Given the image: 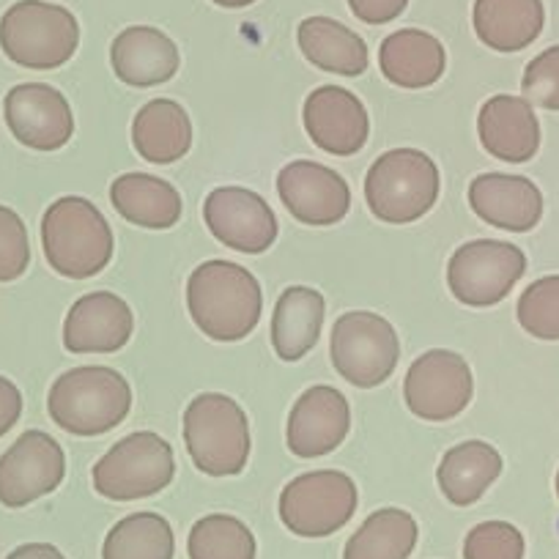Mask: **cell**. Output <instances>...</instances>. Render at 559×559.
Returning <instances> with one entry per match:
<instances>
[{
    "label": "cell",
    "mask_w": 559,
    "mask_h": 559,
    "mask_svg": "<svg viewBox=\"0 0 559 559\" xmlns=\"http://www.w3.org/2000/svg\"><path fill=\"white\" fill-rule=\"evenodd\" d=\"M187 308L203 335L217 343H236L261 321L263 294L250 269L214 258L187 280Z\"/></svg>",
    "instance_id": "1"
},
{
    "label": "cell",
    "mask_w": 559,
    "mask_h": 559,
    "mask_svg": "<svg viewBox=\"0 0 559 559\" xmlns=\"http://www.w3.org/2000/svg\"><path fill=\"white\" fill-rule=\"evenodd\" d=\"M132 386L118 370L83 365L58 376L47 395V412L72 437H102L127 419Z\"/></svg>",
    "instance_id": "2"
},
{
    "label": "cell",
    "mask_w": 559,
    "mask_h": 559,
    "mask_svg": "<svg viewBox=\"0 0 559 559\" xmlns=\"http://www.w3.org/2000/svg\"><path fill=\"white\" fill-rule=\"evenodd\" d=\"M41 247L61 277H96L112 258L110 223L88 198H58L41 219Z\"/></svg>",
    "instance_id": "3"
},
{
    "label": "cell",
    "mask_w": 559,
    "mask_h": 559,
    "mask_svg": "<svg viewBox=\"0 0 559 559\" xmlns=\"http://www.w3.org/2000/svg\"><path fill=\"white\" fill-rule=\"evenodd\" d=\"M442 176L437 163L417 148L381 154L365 179V201L381 223L406 225L426 217L439 201Z\"/></svg>",
    "instance_id": "4"
},
{
    "label": "cell",
    "mask_w": 559,
    "mask_h": 559,
    "mask_svg": "<svg viewBox=\"0 0 559 559\" xmlns=\"http://www.w3.org/2000/svg\"><path fill=\"white\" fill-rule=\"evenodd\" d=\"M185 444L203 475L234 477L250 459V423L234 397L203 392L185 412Z\"/></svg>",
    "instance_id": "5"
},
{
    "label": "cell",
    "mask_w": 559,
    "mask_h": 559,
    "mask_svg": "<svg viewBox=\"0 0 559 559\" xmlns=\"http://www.w3.org/2000/svg\"><path fill=\"white\" fill-rule=\"evenodd\" d=\"M80 47V25L69 9L47 0H17L0 17V50L25 69H58Z\"/></svg>",
    "instance_id": "6"
},
{
    "label": "cell",
    "mask_w": 559,
    "mask_h": 559,
    "mask_svg": "<svg viewBox=\"0 0 559 559\" xmlns=\"http://www.w3.org/2000/svg\"><path fill=\"white\" fill-rule=\"evenodd\" d=\"M174 448L159 433L138 431L112 444L94 466V488L110 502H134L174 483Z\"/></svg>",
    "instance_id": "7"
},
{
    "label": "cell",
    "mask_w": 559,
    "mask_h": 559,
    "mask_svg": "<svg viewBox=\"0 0 559 559\" xmlns=\"http://www.w3.org/2000/svg\"><path fill=\"white\" fill-rule=\"evenodd\" d=\"M332 365L348 384L373 390L384 384L401 359L397 332L384 316L370 310H352L332 326Z\"/></svg>",
    "instance_id": "8"
},
{
    "label": "cell",
    "mask_w": 559,
    "mask_h": 559,
    "mask_svg": "<svg viewBox=\"0 0 559 559\" xmlns=\"http://www.w3.org/2000/svg\"><path fill=\"white\" fill-rule=\"evenodd\" d=\"M357 502V486L346 472H308L280 493V521L299 537H326L352 521Z\"/></svg>",
    "instance_id": "9"
},
{
    "label": "cell",
    "mask_w": 559,
    "mask_h": 559,
    "mask_svg": "<svg viewBox=\"0 0 559 559\" xmlns=\"http://www.w3.org/2000/svg\"><path fill=\"white\" fill-rule=\"evenodd\" d=\"M526 255L521 247L499 239L466 241L448 263V286L466 308H493L524 277Z\"/></svg>",
    "instance_id": "10"
},
{
    "label": "cell",
    "mask_w": 559,
    "mask_h": 559,
    "mask_svg": "<svg viewBox=\"0 0 559 559\" xmlns=\"http://www.w3.org/2000/svg\"><path fill=\"white\" fill-rule=\"evenodd\" d=\"M475 395L472 368L461 354L433 348L417 357L403 381V397L414 417L444 423L466 412Z\"/></svg>",
    "instance_id": "11"
},
{
    "label": "cell",
    "mask_w": 559,
    "mask_h": 559,
    "mask_svg": "<svg viewBox=\"0 0 559 559\" xmlns=\"http://www.w3.org/2000/svg\"><path fill=\"white\" fill-rule=\"evenodd\" d=\"M67 477L63 448L45 431H25L0 455V504L25 508L56 491Z\"/></svg>",
    "instance_id": "12"
},
{
    "label": "cell",
    "mask_w": 559,
    "mask_h": 559,
    "mask_svg": "<svg viewBox=\"0 0 559 559\" xmlns=\"http://www.w3.org/2000/svg\"><path fill=\"white\" fill-rule=\"evenodd\" d=\"M203 219L214 239L247 255H261L277 241V217L258 192L247 187H217L203 201Z\"/></svg>",
    "instance_id": "13"
},
{
    "label": "cell",
    "mask_w": 559,
    "mask_h": 559,
    "mask_svg": "<svg viewBox=\"0 0 559 559\" xmlns=\"http://www.w3.org/2000/svg\"><path fill=\"white\" fill-rule=\"evenodd\" d=\"M3 116L9 132L34 152H58L74 134L67 96L47 83L14 85L3 102Z\"/></svg>",
    "instance_id": "14"
},
{
    "label": "cell",
    "mask_w": 559,
    "mask_h": 559,
    "mask_svg": "<svg viewBox=\"0 0 559 559\" xmlns=\"http://www.w3.org/2000/svg\"><path fill=\"white\" fill-rule=\"evenodd\" d=\"M283 206L305 225H335L352 209V190L337 170L313 159H294L277 174Z\"/></svg>",
    "instance_id": "15"
},
{
    "label": "cell",
    "mask_w": 559,
    "mask_h": 559,
    "mask_svg": "<svg viewBox=\"0 0 559 559\" xmlns=\"http://www.w3.org/2000/svg\"><path fill=\"white\" fill-rule=\"evenodd\" d=\"M352 428V408L335 386H310L288 414L286 442L297 459H321L346 442Z\"/></svg>",
    "instance_id": "16"
},
{
    "label": "cell",
    "mask_w": 559,
    "mask_h": 559,
    "mask_svg": "<svg viewBox=\"0 0 559 559\" xmlns=\"http://www.w3.org/2000/svg\"><path fill=\"white\" fill-rule=\"evenodd\" d=\"M305 129L326 154L354 157L370 138V116L357 94L341 85H321L305 102Z\"/></svg>",
    "instance_id": "17"
},
{
    "label": "cell",
    "mask_w": 559,
    "mask_h": 559,
    "mask_svg": "<svg viewBox=\"0 0 559 559\" xmlns=\"http://www.w3.org/2000/svg\"><path fill=\"white\" fill-rule=\"evenodd\" d=\"M134 319L118 294L94 292L69 308L63 346L72 354H112L132 337Z\"/></svg>",
    "instance_id": "18"
},
{
    "label": "cell",
    "mask_w": 559,
    "mask_h": 559,
    "mask_svg": "<svg viewBox=\"0 0 559 559\" xmlns=\"http://www.w3.org/2000/svg\"><path fill=\"white\" fill-rule=\"evenodd\" d=\"M477 134L491 157L502 163H530L540 148V121L535 105L513 94H497L480 107Z\"/></svg>",
    "instance_id": "19"
},
{
    "label": "cell",
    "mask_w": 559,
    "mask_h": 559,
    "mask_svg": "<svg viewBox=\"0 0 559 559\" xmlns=\"http://www.w3.org/2000/svg\"><path fill=\"white\" fill-rule=\"evenodd\" d=\"M469 206L493 228L526 234L543 217V192L526 176L483 174L469 185Z\"/></svg>",
    "instance_id": "20"
},
{
    "label": "cell",
    "mask_w": 559,
    "mask_h": 559,
    "mask_svg": "<svg viewBox=\"0 0 559 559\" xmlns=\"http://www.w3.org/2000/svg\"><path fill=\"white\" fill-rule=\"evenodd\" d=\"M112 72L132 88H152L176 78L181 56L176 41L152 25H132L112 39Z\"/></svg>",
    "instance_id": "21"
},
{
    "label": "cell",
    "mask_w": 559,
    "mask_h": 559,
    "mask_svg": "<svg viewBox=\"0 0 559 559\" xmlns=\"http://www.w3.org/2000/svg\"><path fill=\"white\" fill-rule=\"evenodd\" d=\"M379 67L381 74L397 88H428L444 74L448 52L428 31L403 28L381 41Z\"/></svg>",
    "instance_id": "22"
},
{
    "label": "cell",
    "mask_w": 559,
    "mask_h": 559,
    "mask_svg": "<svg viewBox=\"0 0 559 559\" xmlns=\"http://www.w3.org/2000/svg\"><path fill=\"white\" fill-rule=\"evenodd\" d=\"M326 302L316 288L292 286L280 294L272 316V346L283 362L308 357L321 337Z\"/></svg>",
    "instance_id": "23"
},
{
    "label": "cell",
    "mask_w": 559,
    "mask_h": 559,
    "mask_svg": "<svg viewBox=\"0 0 559 559\" xmlns=\"http://www.w3.org/2000/svg\"><path fill=\"white\" fill-rule=\"evenodd\" d=\"M472 25L491 50L519 52L543 34L546 9L543 0H475Z\"/></svg>",
    "instance_id": "24"
},
{
    "label": "cell",
    "mask_w": 559,
    "mask_h": 559,
    "mask_svg": "<svg viewBox=\"0 0 559 559\" xmlns=\"http://www.w3.org/2000/svg\"><path fill=\"white\" fill-rule=\"evenodd\" d=\"M110 201L127 223L148 230L174 228L185 212L179 190L152 174L118 176L110 187Z\"/></svg>",
    "instance_id": "25"
},
{
    "label": "cell",
    "mask_w": 559,
    "mask_h": 559,
    "mask_svg": "<svg viewBox=\"0 0 559 559\" xmlns=\"http://www.w3.org/2000/svg\"><path fill=\"white\" fill-rule=\"evenodd\" d=\"M132 143L152 165H170L192 148V121L174 99H152L132 121Z\"/></svg>",
    "instance_id": "26"
},
{
    "label": "cell",
    "mask_w": 559,
    "mask_h": 559,
    "mask_svg": "<svg viewBox=\"0 0 559 559\" xmlns=\"http://www.w3.org/2000/svg\"><path fill=\"white\" fill-rule=\"evenodd\" d=\"M499 475H502V455L493 444L480 442V439L450 448L437 469L439 488L455 508L475 504Z\"/></svg>",
    "instance_id": "27"
},
{
    "label": "cell",
    "mask_w": 559,
    "mask_h": 559,
    "mask_svg": "<svg viewBox=\"0 0 559 559\" xmlns=\"http://www.w3.org/2000/svg\"><path fill=\"white\" fill-rule=\"evenodd\" d=\"M302 56L313 67L341 78H359L368 72L370 52L359 34L332 17H308L297 31Z\"/></svg>",
    "instance_id": "28"
},
{
    "label": "cell",
    "mask_w": 559,
    "mask_h": 559,
    "mask_svg": "<svg viewBox=\"0 0 559 559\" xmlns=\"http://www.w3.org/2000/svg\"><path fill=\"white\" fill-rule=\"evenodd\" d=\"M417 521L401 508H381L348 537L343 559H408L417 546Z\"/></svg>",
    "instance_id": "29"
},
{
    "label": "cell",
    "mask_w": 559,
    "mask_h": 559,
    "mask_svg": "<svg viewBox=\"0 0 559 559\" xmlns=\"http://www.w3.org/2000/svg\"><path fill=\"white\" fill-rule=\"evenodd\" d=\"M176 537L159 513H132L105 537L102 559H174Z\"/></svg>",
    "instance_id": "30"
},
{
    "label": "cell",
    "mask_w": 559,
    "mask_h": 559,
    "mask_svg": "<svg viewBox=\"0 0 559 559\" xmlns=\"http://www.w3.org/2000/svg\"><path fill=\"white\" fill-rule=\"evenodd\" d=\"M190 559H255V535L245 521L228 513H212L195 521L187 537Z\"/></svg>",
    "instance_id": "31"
},
{
    "label": "cell",
    "mask_w": 559,
    "mask_h": 559,
    "mask_svg": "<svg viewBox=\"0 0 559 559\" xmlns=\"http://www.w3.org/2000/svg\"><path fill=\"white\" fill-rule=\"evenodd\" d=\"M519 324L537 341H559V274L535 280L519 299Z\"/></svg>",
    "instance_id": "32"
},
{
    "label": "cell",
    "mask_w": 559,
    "mask_h": 559,
    "mask_svg": "<svg viewBox=\"0 0 559 559\" xmlns=\"http://www.w3.org/2000/svg\"><path fill=\"white\" fill-rule=\"evenodd\" d=\"M524 535L508 521H483L464 540V559H524Z\"/></svg>",
    "instance_id": "33"
},
{
    "label": "cell",
    "mask_w": 559,
    "mask_h": 559,
    "mask_svg": "<svg viewBox=\"0 0 559 559\" xmlns=\"http://www.w3.org/2000/svg\"><path fill=\"white\" fill-rule=\"evenodd\" d=\"M31 263L28 228L14 209L0 206V283L23 277Z\"/></svg>",
    "instance_id": "34"
},
{
    "label": "cell",
    "mask_w": 559,
    "mask_h": 559,
    "mask_svg": "<svg viewBox=\"0 0 559 559\" xmlns=\"http://www.w3.org/2000/svg\"><path fill=\"white\" fill-rule=\"evenodd\" d=\"M521 85L532 105L559 110V45L548 47L526 63Z\"/></svg>",
    "instance_id": "35"
},
{
    "label": "cell",
    "mask_w": 559,
    "mask_h": 559,
    "mask_svg": "<svg viewBox=\"0 0 559 559\" xmlns=\"http://www.w3.org/2000/svg\"><path fill=\"white\" fill-rule=\"evenodd\" d=\"M348 7H352L354 17L362 23L384 25L406 12L408 0H348Z\"/></svg>",
    "instance_id": "36"
},
{
    "label": "cell",
    "mask_w": 559,
    "mask_h": 559,
    "mask_svg": "<svg viewBox=\"0 0 559 559\" xmlns=\"http://www.w3.org/2000/svg\"><path fill=\"white\" fill-rule=\"evenodd\" d=\"M20 414H23V392L12 379L0 376V437L17 426Z\"/></svg>",
    "instance_id": "37"
},
{
    "label": "cell",
    "mask_w": 559,
    "mask_h": 559,
    "mask_svg": "<svg viewBox=\"0 0 559 559\" xmlns=\"http://www.w3.org/2000/svg\"><path fill=\"white\" fill-rule=\"evenodd\" d=\"M7 559H67L61 554V548H56L52 543H25L17 546Z\"/></svg>",
    "instance_id": "38"
},
{
    "label": "cell",
    "mask_w": 559,
    "mask_h": 559,
    "mask_svg": "<svg viewBox=\"0 0 559 559\" xmlns=\"http://www.w3.org/2000/svg\"><path fill=\"white\" fill-rule=\"evenodd\" d=\"M212 3H217V7H223V9H247V7H252L255 0H212Z\"/></svg>",
    "instance_id": "39"
},
{
    "label": "cell",
    "mask_w": 559,
    "mask_h": 559,
    "mask_svg": "<svg viewBox=\"0 0 559 559\" xmlns=\"http://www.w3.org/2000/svg\"><path fill=\"white\" fill-rule=\"evenodd\" d=\"M557 497H559V472H557Z\"/></svg>",
    "instance_id": "40"
}]
</instances>
